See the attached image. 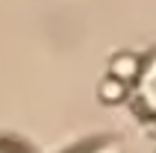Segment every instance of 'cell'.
Instances as JSON below:
<instances>
[{"label": "cell", "instance_id": "3", "mask_svg": "<svg viewBox=\"0 0 156 153\" xmlns=\"http://www.w3.org/2000/svg\"><path fill=\"white\" fill-rule=\"evenodd\" d=\"M100 97L109 100V103H118V100L127 97V85L118 83V80H112V76H106L103 83H100Z\"/></svg>", "mask_w": 156, "mask_h": 153}, {"label": "cell", "instance_id": "1", "mask_svg": "<svg viewBox=\"0 0 156 153\" xmlns=\"http://www.w3.org/2000/svg\"><path fill=\"white\" fill-rule=\"evenodd\" d=\"M136 94H139V103L144 106V112L156 118V56H150L141 65L139 80H136Z\"/></svg>", "mask_w": 156, "mask_h": 153}, {"label": "cell", "instance_id": "2", "mask_svg": "<svg viewBox=\"0 0 156 153\" xmlns=\"http://www.w3.org/2000/svg\"><path fill=\"white\" fill-rule=\"evenodd\" d=\"M139 71H141V62L133 56V53H121V56H115L112 65H109V76L118 80V83L130 85L139 80Z\"/></svg>", "mask_w": 156, "mask_h": 153}, {"label": "cell", "instance_id": "4", "mask_svg": "<svg viewBox=\"0 0 156 153\" xmlns=\"http://www.w3.org/2000/svg\"><path fill=\"white\" fill-rule=\"evenodd\" d=\"M0 153H18V150H12V147H3V144H0Z\"/></svg>", "mask_w": 156, "mask_h": 153}]
</instances>
